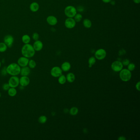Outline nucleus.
<instances>
[{
  "mask_svg": "<svg viewBox=\"0 0 140 140\" xmlns=\"http://www.w3.org/2000/svg\"><path fill=\"white\" fill-rule=\"evenodd\" d=\"M28 65L30 69H34L36 66V62L33 60H30L28 62Z\"/></svg>",
  "mask_w": 140,
  "mask_h": 140,
  "instance_id": "nucleus-23",
  "label": "nucleus"
},
{
  "mask_svg": "<svg viewBox=\"0 0 140 140\" xmlns=\"http://www.w3.org/2000/svg\"><path fill=\"white\" fill-rule=\"evenodd\" d=\"M29 61L28 58L24 56L21 57L18 60L17 64L20 67H24L28 65Z\"/></svg>",
  "mask_w": 140,
  "mask_h": 140,
  "instance_id": "nucleus-10",
  "label": "nucleus"
},
{
  "mask_svg": "<svg viewBox=\"0 0 140 140\" xmlns=\"http://www.w3.org/2000/svg\"><path fill=\"white\" fill-rule=\"evenodd\" d=\"M76 22L73 18H68L65 22V26L67 28L72 29L75 26Z\"/></svg>",
  "mask_w": 140,
  "mask_h": 140,
  "instance_id": "nucleus-8",
  "label": "nucleus"
},
{
  "mask_svg": "<svg viewBox=\"0 0 140 140\" xmlns=\"http://www.w3.org/2000/svg\"><path fill=\"white\" fill-rule=\"evenodd\" d=\"M64 12L67 17L74 18L77 13V9L73 6H68L65 8Z\"/></svg>",
  "mask_w": 140,
  "mask_h": 140,
  "instance_id": "nucleus-4",
  "label": "nucleus"
},
{
  "mask_svg": "<svg viewBox=\"0 0 140 140\" xmlns=\"http://www.w3.org/2000/svg\"><path fill=\"white\" fill-rule=\"evenodd\" d=\"M62 70L61 68L58 67H54L51 70V74L54 77H58L62 74Z\"/></svg>",
  "mask_w": 140,
  "mask_h": 140,
  "instance_id": "nucleus-9",
  "label": "nucleus"
},
{
  "mask_svg": "<svg viewBox=\"0 0 140 140\" xmlns=\"http://www.w3.org/2000/svg\"><path fill=\"white\" fill-rule=\"evenodd\" d=\"M1 62L0 61V68L1 67Z\"/></svg>",
  "mask_w": 140,
  "mask_h": 140,
  "instance_id": "nucleus-40",
  "label": "nucleus"
},
{
  "mask_svg": "<svg viewBox=\"0 0 140 140\" xmlns=\"http://www.w3.org/2000/svg\"><path fill=\"white\" fill-rule=\"evenodd\" d=\"M32 38L35 41L38 40L39 39V35L37 32H35L32 35Z\"/></svg>",
  "mask_w": 140,
  "mask_h": 140,
  "instance_id": "nucleus-31",
  "label": "nucleus"
},
{
  "mask_svg": "<svg viewBox=\"0 0 140 140\" xmlns=\"http://www.w3.org/2000/svg\"><path fill=\"white\" fill-rule=\"evenodd\" d=\"M35 51L33 46L29 44H25L22 49V54L23 56L27 58H32L35 54Z\"/></svg>",
  "mask_w": 140,
  "mask_h": 140,
  "instance_id": "nucleus-1",
  "label": "nucleus"
},
{
  "mask_svg": "<svg viewBox=\"0 0 140 140\" xmlns=\"http://www.w3.org/2000/svg\"><path fill=\"white\" fill-rule=\"evenodd\" d=\"M1 73L2 75L3 76H6V74H8L7 70H6V67H5L3 68V69L1 71Z\"/></svg>",
  "mask_w": 140,
  "mask_h": 140,
  "instance_id": "nucleus-32",
  "label": "nucleus"
},
{
  "mask_svg": "<svg viewBox=\"0 0 140 140\" xmlns=\"http://www.w3.org/2000/svg\"><path fill=\"white\" fill-rule=\"evenodd\" d=\"M30 83V78L28 76H22L19 78V84L23 87L28 86Z\"/></svg>",
  "mask_w": 140,
  "mask_h": 140,
  "instance_id": "nucleus-11",
  "label": "nucleus"
},
{
  "mask_svg": "<svg viewBox=\"0 0 140 140\" xmlns=\"http://www.w3.org/2000/svg\"><path fill=\"white\" fill-rule=\"evenodd\" d=\"M47 118L46 116H41L39 117L38 119V121L39 122V123H40L41 124H45L46 123V122L47 121Z\"/></svg>",
  "mask_w": 140,
  "mask_h": 140,
  "instance_id": "nucleus-24",
  "label": "nucleus"
},
{
  "mask_svg": "<svg viewBox=\"0 0 140 140\" xmlns=\"http://www.w3.org/2000/svg\"><path fill=\"white\" fill-rule=\"evenodd\" d=\"M102 1L104 3H110V2L112 0H102Z\"/></svg>",
  "mask_w": 140,
  "mask_h": 140,
  "instance_id": "nucleus-37",
  "label": "nucleus"
},
{
  "mask_svg": "<svg viewBox=\"0 0 140 140\" xmlns=\"http://www.w3.org/2000/svg\"><path fill=\"white\" fill-rule=\"evenodd\" d=\"M31 73V69L28 66L22 67L21 69L20 74L22 76H28Z\"/></svg>",
  "mask_w": 140,
  "mask_h": 140,
  "instance_id": "nucleus-15",
  "label": "nucleus"
},
{
  "mask_svg": "<svg viewBox=\"0 0 140 140\" xmlns=\"http://www.w3.org/2000/svg\"><path fill=\"white\" fill-rule=\"evenodd\" d=\"M82 15L81 14H76V15L74 16V20L76 22H79L82 19Z\"/></svg>",
  "mask_w": 140,
  "mask_h": 140,
  "instance_id": "nucleus-28",
  "label": "nucleus"
},
{
  "mask_svg": "<svg viewBox=\"0 0 140 140\" xmlns=\"http://www.w3.org/2000/svg\"><path fill=\"white\" fill-rule=\"evenodd\" d=\"M71 67V66L70 62H65L61 65V69L63 71H67L70 70Z\"/></svg>",
  "mask_w": 140,
  "mask_h": 140,
  "instance_id": "nucleus-16",
  "label": "nucleus"
},
{
  "mask_svg": "<svg viewBox=\"0 0 140 140\" xmlns=\"http://www.w3.org/2000/svg\"><path fill=\"white\" fill-rule=\"evenodd\" d=\"M110 4L112 5H115L116 4V2L114 0H111L110 2Z\"/></svg>",
  "mask_w": 140,
  "mask_h": 140,
  "instance_id": "nucleus-39",
  "label": "nucleus"
},
{
  "mask_svg": "<svg viewBox=\"0 0 140 140\" xmlns=\"http://www.w3.org/2000/svg\"><path fill=\"white\" fill-rule=\"evenodd\" d=\"M111 67L112 70L115 72H119L123 69V65L121 62L116 61L112 63Z\"/></svg>",
  "mask_w": 140,
  "mask_h": 140,
  "instance_id": "nucleus-7",
  "label": "nucleus"
},
{
  "mask_svg": "<svg viewBox=\"0 0 140 140\" xmlns=\"http://www.w3.org/2000/svg\"><path fill=\"white\" fill-rule=\"evenodd\" d=\"M35 51H39L43 49V44L41 41L39 40L35 41L33 45Z\"/></svg>",
  "mask_w": 140,
  "mask_h": 140,
  "instance_id": "nucleus-13",
  "label": "nucleus"
},
{
  "mask_svg": "<svg viewBox=\"0 0 140 140\" xmlns=\"http://www.w3.org/2000/svg\"><path fill=\"white\" fill-rule=\"evenodd\" d=\"M8 91V95L10 97H15L17 94V90L15 88H10Z\"/></svg>",
  "mask_w": 140,
  "mask_h": 140,
  "instance_id": "nucleus-19",
  "label": "nucleus"
},
{
  "mask_svg": "<svg viewBox=\"0 0 140 140\" xmlns=\"http://www.w3.org/2000/svg\"><path fill=\"white\" fill-rule=\"evenodd\" d=\"M77 11H78L79 12H82L84 11V8L82 6H79L77 7Z\"/></svg>",
  "mask_w": 140,
  "mask_h": 140,
  "instance_id": "nucleus-34",
  "label": "nucleus"
},
{
  "mask_svg": "<svg viewBox=\"0 0 140 140\" xmlns=\"http://www.w3.org/2000/svg\"><path fill=\"white\" fill-rule=\"evenodd\" d=\"M83 25L85 28H89L92 26V22L89 19H86L83 21Z\"/></svg>",
  "mask_w": 140,
  "mask_h": 140,
  "instance_id": "nucleus-20",
  "label": "nucleus"
},
{
  "mask_svg": "<svg viewBox=\"0 0 140 140\" xmlns=\"http://www.w3.org/2000/svg\"><path fill=\"white\" fill-rule=\"evenodd\" d=\"M58 81L60 84L63 85L65 84L66 81V78L65 76L64 75H61L60 77H58Z\"/></svg>",
  "mask_w": 140,
  "mask_h": 140,
  "instance_id": "nucleus-22",
  "label": "nucleus"
},
{
  "mask_svg": "<svg viewBox=\"0 0 140 140\" xmlns=\"http://www.w3.org/2000/svg\"><path fill=\"white\" fill-rule=\"evenodd\" d=\"M66 80L69 82L73 83L75 79V76L73 73H69L66 76Z\"/></svg>",
  "mask_w": 140,
  "mask_h": 140,
  "instance_id": "nucleus-18",
  "label": "nucleus"
},
{
  "mask_svg": "<svg viewBox=\"0 0 140 140\" xmlns=\"http://www.w3.org/2000/svg\"><path fill=\"white\" fill-rule=\"evenodd\" d=\"M47 21L49 24L51 26H55L58 23V19L56 17L54 16H49L47 19Z\"/></svg>",
  "mask_w": 140,
  "mask_h": 140,
  "instance_id": "nucleus-14",
  "label": "nucleus"
},
{
  "mask_svg": "<svg viewBox=\"0 0 140 140\" xmlns=\"http://www.w3.org/2000/svg\"><path fill=\"white\" fill-rule=\"evenodd\" d=\"M8 83L10 88H16L19 85V78L17 76H12L9 78Z\"/></svg>",
  "mask_w": 140,
  "mask_h": 140,
  "instance_id": "nucleus-5",
  "label": "nucleus"
},
{
  "mask_svg": "<svg viewBox=\"0 0 140 140\" xmlns=\"http://www.w3.org/2000/svg\"><path fill=\"white\" fill-rule=\"evenodd\" d=\"M127 66H128V70L131 71H133L136 68V66L134 64L132 63H130Z\"/></svg>",
  "mask_w": 140,
  "mask_h": 140,
  "instance_id": "nucleus-29",
  "label": "nucleus"
},
{
  "mask_svg": "<svg viewBox=\"0 0 140 140\" xmlns=\"http://www.w3.org/2000/svg\"><path fill=\"white\" fill-rule=\"evenodd\" d=\"M134 3L136 4H139L140 2V0H133Z\"/></svg>",
  "mask_w": 140,
  "mask_h": 140,
  "instance_id": "nucleus-38",
  "label": "nucleus"
},
{
  "mask_svg": "<svg viewBox=\"0 0 140 140\" xmlns=\"http://www.w3.org/2000/svg\"><path fill=\"white\" fill-rule=\"evenodd\" d=\"M119 76L121 80L124 82H127L131 79L132 73L128 69H123L120 71Z\"/></svg>",
  "mask_w": 140,
  "mask_h": 140,
  "instance_id": "nucleus-3",
  "label": "nucleus"
},
{
  "mask_svg": "<svg viewBox=\"0 0 140 140\" xmlns=\"http://www.w3.org/2000/svg\"><path fill=\"white\" fill-rule=\"evenodd\" d=\"M1 93L0 92V97H1Z\"/></svg>",
  "mask_w": 140,
  "mask_h": 140,
  "instance_id": "nucleus-41",
  "label": "nucleus"
},
{
  "mask_svg": "<svg viewBox=\"0 0 140 140\" xmlns=\"http://www.w3.org/2000/svg\"><path fill=\"white\" fill-rule=\"evenodd\" d=\"M22 41L23 43H24L25 44H29L31 41L30 37L28 35H23L22 37Z\"/></svg>",
  "mask_w": 140,
  "mask_h": 140,
  "instance_id": "nucleus-21",
  "label": "nucleus"
},
{
  "mask_svg": "<svg viewBox=\"0 0 140 140\" xmlns=\"http://www.w3.org/2000/svg\"><path fill=\"white\" fill-rule=\"evenodd\" d=\"M20 66L16 63H12L6 67L8 74L12 76H18L20 74Z\"/></svg>",
  "mask_w": 140,
  "mask_h": 140,
  "instance_id": "nucleus-2",
  "label": "nucleus"
},
{
  "mask_svg": "<svg viewBox=\"0 0 140 140\" xmlns=\"http://www.w3.org/2000/svg\"><path fill=\"white\" fill-rule=\"evenodd\" d=\"M78 109L76 107H73L70 110V113L72 116H75L78 113Z\"/></svg>",
  "mask_w": 140,
  "mask_h": 140,
  "instance_id": "nucleus-25",
  "label": "nucleus"
},
{
  "mask_svg": "<svg viewBox=\"0 0 140 140\" xmlns=\"http://www.w3.org/2000/svg\"><path fill=\"white\" fill-rule=\"evenodd\" d=\"M30 9L33 12H36L39 9V5L36 2H33L30 5Z\"/></svg>",
  "mask_w": 140,
  "mask_h": 140,
  "instance_id": "nucleus-17",
  "label": "nucleus"
},
{
  "mask_svg": "<svg viewBox=\"0 0 140 140\" xmlns=\"http://www.w3.org/2000/svg\"><path fill=\"white\" fill-rule=\"evenodd\" d=\"M95 58L99 60H102L105 58L107 55V52L104 49H100L95 53Z\"/></svg>",
  "mask_w": 140,
  "mask_h": 140,
  "instance_id": "nucleus-6",
  "label": "nucleus"
},
{
  "mask_svg": "<svg viewBox=\"0 0 140 140\" xmlns=\"http://www.w3.org/2000/svg\"><path fill=\"white\" fill-rule=\"evenodd\" d=\"M7 45L6 44L3 42L0 43V52H4L6 51L7 49Z\"/></svg>",
  "mask_w": 140,
  "mask_h": 140,
  "instance_id": "nucleus-26",
  "label": "nucleus"
},
{
  "mask_svg": "<svg viewBox=\"0 0 140 140\" xmlns=\"http://www.w3.org/2000/svg\"><path fill=\"white\" fill-rule=\"evenodd\" d=\"M14 38L11 35H7L5 37L4 39V43L7 47L9 48L12 47L14 42Z\"/></svg>",
  "mask_w": 140,
  "mask_h": 140,
  "instance_id": "nucleus-12",
  "label": "nucleus"
},
{
  "mask_svg": "<svg viewBox=\"0 0 140 140\" xmlns=\"http://www.w3.org/2000/svg\"><path fill=\"white\" fill-rule=\"evenodd\" d=\"M89 67H91L96 62V58L94 57H91L88 60Z\"/></svg>",
  "mask_w": 140,
  "mask_h": 140,
  "instance_id": "nucleus-27",
  "label": "nucleus"
},
{
  "mask_svg": "<svg viewBox=\"0 0 140 140\" xmlns=\"http://www.w3.org/2000/svg\"><path fill=\"white\" fill-rule=\"evenodd\" d=\"M122 63H123V65L127 66L130 63V61L128 59H124V61H123V62H122Z\"/></svg>",
  "mask_w": 140,
  "mask_h": 140,
  "instance_id": "nucleus-33",
  "label": "nucleus"
},
{
  "mask_svg": "<svg viewBox=\"0 0 140 140\" xmlns=\"http://www.w3.org/2000/svg\"><path fill=\"white\" fill-rule=\"evenodd\" d=\"M119 140H125L126 138L124 136H120L118 139Z\"/></svg>",
  "mask_w": 140,
  "mask_h": 140,
  "instance_id": "nucleus-36",
  "label": "nucleus"
},
{
  "mask_svg": "<svg viewBox=\"0 0 140 140\" xmlns=\"http://www.w3.org/2000/svg\"><path fill=\"white\" fill-rule=\"evenodd\" d=\"M140 81H139L136 85V88L137 89V90H138L139 91H140Z\"/></svg>",
  "mask_w": 140,
  "mask_h": 140,
  "instance_id": "nucleus-35",
  "label": "nucleus"
},
{
  "mask_svg": "<svg viewBox=\"0 0 140 140\" xmlns=\"http://www.w3.org/2000/svg\"><path fill=\"white\" fill-rule=\"evenodd\" d=\"M10 88L9 86V85L8 83H5L2 86V88L3 90L5 91H8L9 89V88Z\"/></svg>",
  "mask_w": 140,
  "mask_h": 140,
  "instance_id": "nucleus-30",
  "label": "nucleus"
}]
</instances>
